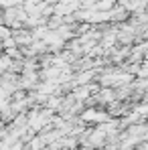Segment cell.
<instances>
[{"label":"cell","mask_w":148,"mask_h":150,"mask_svg":"<svg viewBox=\"0 0 148 150\" xmlns=\"http://www.w3.org/2000/svg\"><path fill=\"white\" fill-rule=\"evenodd\" d=\"M106 120H108V114H106V112H96V110H87V112L81 116V122H85V124H87V122H101V124H103Z\"/></svg>","instance_id":"6da1fadb"}]
</instances>
